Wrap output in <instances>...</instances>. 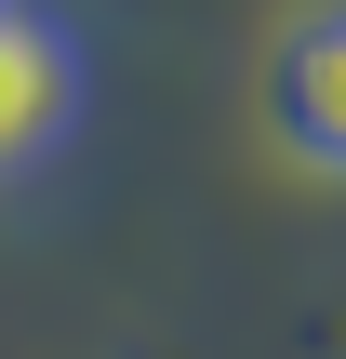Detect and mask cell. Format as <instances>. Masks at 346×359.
<instances>
[{
	"mask_svg": "<svg viewBox=\"0 0 346 359\" xmlns=\"http://www.w3.org/2000/svg\"><path fill=\"white\" fill-rule=\"evenodd\" d=\"M80 133V40L40 0H0V187Z\"/></svg>",
	"mask_w": 346,
	"mask_h": 359,
	"instance_id": "2",
	"label": "cell"
},
{
	"mask_svg": "<svg viewBox=\"0 0 346 359\" xmlns=\"http://www.w3.org/2000/svg\"><path fill=\"white\" fill-rule=\"evenodd\" d=\"M253 107H267V147L333 173L346 187V0H307L267 27V67H253Z\"/></svg>",
	"mask_w": 346,
	"mask_h": 359,
	"instance_id": "1",
	"label": "cell"
}]
</instances>
